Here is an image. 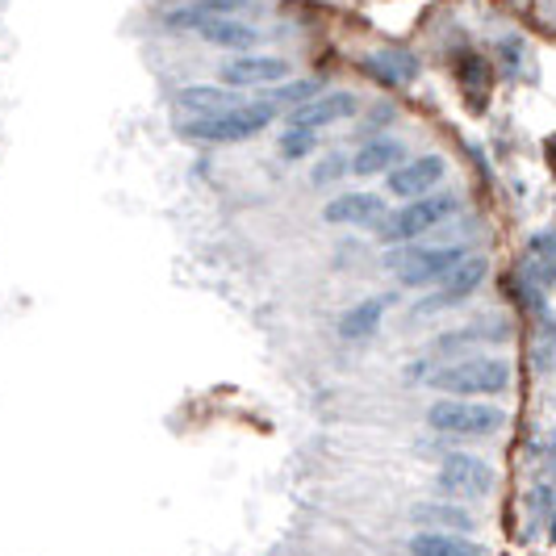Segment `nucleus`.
I'll return each mask as SVG.
<instances>
[{"mask_svg":"<svg viewBox=\"0 0 556 556\" xmlns=\"http://www.w3.org/2000/svg\"><path fill=\"white\" fill-rule=\"evenodd\" d=\"M381 214H386V201L377 193H343L327 201L323 210V218L334 226H372Z\"/></svg>","mask_w":556,"mask_h":556,"instance_id":"obj_11","label":"nucleus"},{"mask_svg":"<svg viewBox=\"0 0 556 556\" xmlns=\"http://www.w3.org/2000/svg\"><path fill=\"white\" fill-rule=\"evenodd\" d=\"M548 535H553V544H556V515H553V528H548Z\"/></svg>","mask_w":556,"mask_h":556,"instance_id":"obj_24","label":"nucleus"},{"mask_svg":"<svg viewBox=\"0 0 556 556\" xmlns=\"http://www.w3.org/2000/svg\"><path fill=\"white\" fill-rule=\"evenodd\" d=\"M243 97H239V88H214V84H189V88H180L176 92V105L180 110H189L193 117H205V113H223L230 105H239Z\"/></svg>","mask_w":556,"mask_h":556,"instance_id":"obj_12","label":"nucleus"},{"mask_svg":"<svg viewBox=\"0 0 556 556\" xmlns=\"http://www.w3.org/2000/svg\"><path fill=\"white\" fill-rule=\"evenodd\" d=\"M343 172H348V155H327V160L318 164V172H314V185H331Z\"/></svg>","mask_w":556,"mask_h":556,"instance_id":"obj_21","label":"nucleus"},{"mask_svg":"<svg viewBox=\"0 0 556 556\" xmlns=\"http://www.w3.org/2000/svg\"><path fill=\"white\" fill-rule=\"evenodd\" d=\"M431 427L435 431H447V435H494L502 427V410L498 406H485V402H460V397H452V402H435L431 410Z\"/></svg>","mask_w":556,"mask_h":556,"instance_id":"obj_5","label":"nucleus"},{"mask_svg":"<svg viewBox=\"0 0 556 556\" xmlns=\"http://www.w3.org/2000/svg\"><path fill=\"white\" fill-rule=\"evenodd\" d=\"M273 117H277V110L268 101H239V105H230L223 113L185 117L176 130H180V139H193V142H248L260 130H268Z\"/></svg>","mask_w":556,"mask_h":556,"instance_id":"obj_1","label":"nucleus"},{"mask_svg":"<svg viewBox=\"0 0 556 556\" xmlns=\"http://www.w3.org/2000/svg\"><path fill=\"white\" fill-rule=\"evenodd\" d=\"M226 88H268V84L289 80V63L277 55H255V51H239L218 67Z\"/></svg>","mask_w":556,"mask_h":556,"instance_id":"obj_6","label":"nucleus"},{"mask_svg":"<svg viewBox=\"0 0 556 556\" xmlns=\"http://www.w3.org/2000/svg\"><path fill=\"white\" fill-rule=\"evenodd\" d=\"M361 67L381 84H410L418 76V59L406 51H372L361 59Z\"/></svg>","mask_w":556,"mask_h":556,"instance_id":"obj_13","label":"nucleus"},{"mask_svg":"<svg viewBox=\"0 0 556 556\" xmlns=\"http://www.w3.org/2000/svg\"><path fill=\"white\" fill-rule=\"evenodd\" d=\"M440 485L447 494H460V498H481L494 485V469L473 460V456H447L444 469H440Z\"/></svg>","mask_w":556,"mask_h":556,"instance_id":"obj_9","label":"nucleus"},{"mask_svg":"<svg viewBox=\"0 0 556 556\" xmlns=\"http://www.w3.org/2000/svg\"><path fill=\"white\" fill-rule=\"evenodd\" d=\"M456 214V197L452 193H427V197H415V201H406L402 210H393V214H381L377 218V235L386 239V243H415L418 235H427V230H435L440 223H447Z\"/></svg>","mask_w":556,"mask_h":556,"instance_id":"obj_2","label":"nucleus"},{"mask_svg":"<svg viewBox=\"0 0 556 556\" xmlns=\"http://www.w3.org/2000/svg\"><path fill=\"white\" fill-rule=\"evenodd\" d=\"M201 9H214V13H230V9H243L248 0H197Z\"/></svg>","mask_w":556,"mask_h":556,"instance_id":"obj_22","label":"nucleus"},{"mask_svg":"<svg viewBox=\"0 0 556 556\" xmlns=\"http://www.w3.org/2000/svg\"><path fill=\"white\" fill-rule=\"evenodd\" d=\"M456 260H465V248H402L386 255V268H393L402 285H435Z\"/></svg>","mask_w":556,"mask_h":556,"instance_id":"obj_4","label":"nucleus"},{"mask_svg":"<svg viewBox=\"0 0 556 556\" xmlns=\"http://www.w3.org/2000/svg\"><path fill=\"white\" fill-rule=\"evenodd\" d=\"M444 176H447L444 155H418V160H410V164L390 167V193L415 201V197L431 193V189H435Z\"/></svg>","mask_w":556,"mask_h":556,"instance_id":"obj_7","label":"nucleus"},{"mask_svg":"<svg viewBox=\"0 0 556 556\" xmlns=\"http://www.w3.org/2000/svg\"><path fill=\"white\" fill-rule=\"evenodd\" d=\"M318 147V130H306V126H289L285 135H280V155L285 160H302Z\"/></svg>","mask_w":556,"mask_h":556,"instance_id":"obj_20","label":"nucleus"},{"mask_svg":"<svg viewBox=\"0 0 556 556\" xmlns=\"http://www.w3.org/2000/svg\"><path fill=\"white\" fill-rule=\"evenodd\" d=\"M415 519H422V523H444L447 531H469V528H473V519H469L465 510H456V506H418Z\"/></svg>","mask_w":556,"mask_h":556,"instance_id":"obj_19","label":"nucleus"},{"mask_svg":"<svg viewBox=\"0 0 556 556\" xmlns=\"http://www.w3.org/2000/svg\"><path fill=\"white\" fill-rule=\"evenodd\" d=\"M523 277H531L535 285H556V235L540 230V235L531 239Z\"/></svg>","mask_w":556,"mask_h":556,"instance_id":"obj_15","label":"nucleus"},{"mask_svg":"<svg viewBox=\"0 0 556 556\" xmlns=\"http://www.w3.org/2000/svg\"><path fill=\"white\" fill-rule=\"evenodd\" d=\"M548 160L556 164V139H548Z\"/></svg>","mask_w":556,"mask_h":556,"instance_id":"obj_23","label":"nucleus"},{"mask_svg":"<svg viewBox=\"0 0 556 556\" xmlns=\"http://www.w3.org/2000/svg\"><path fill=\"white\" fill-rule=\"evenodd\" d=\"M386 306H390V298H368V302H361L356 309H348V314L339 318V334H343V339H368V334L377 331Z\"/></svg>","mask_w":556,"mask_h":556,"instance_id":"obj_16","label":"nucleus"},{"mask_svg":"<svg viewBox=\"0 0 556 556\" xmlns=\"http://www.w3.org/2000/svg\"><path fill=\"white\" fill-rule=\"evenodd\" d=\"M406 160V147L397 139H368L356 151V160H352V172L356 176H377V172H390Z\"/></svg>","mask_w":556,"mask_h":556,"instance_id":"obj_14","label":"nucleus"},{"mask_svg":"<svg viewBox=\"0 0 556 556\" xmlns=\"http://www.w3.org/2000/svg\"><path fill=\"white\" fill-rule=\"evenodd\" d=\"M323 92V84L318 80H293V84H285L280 80V88H273V97H268V105L273 110H280V105H302V101H309V97H318Z\"/></svg>","mask_w":556,"mask_h":556,"instance_id":"obj_18","label":"nucleus"},{"mask_svg":"<svg viewBox=\"0 0 556 556\" xmlns=\"http://www.w3.org/2000/svg\"><path fill=\"white\" fill-rule=\"evenodd\" d=\"M481 280H485V260H481V255H465V260H456V264L447 268L444 289H440L431 302H422L418 314H431V309H440V306H456L460 298H469V293H473Z\"/></svg>","mask_w":556,"mask_h":556,"instance_id":"obj_10","label":"nucleus"},{"mask_svg":"<svg viewBox=\"0 0 556 556\" xmlns=\"http://www.w3.org/2000/svg\"><path fill=\"white\" fill-rule=\"evenodd\" d=\"M431 386L444 393H456V397H469V393H502L510 386V364L490 361V356L452 364V368H440V372H435Z\"/></svg>","mask_w":556,"mask_h":556,"instance_id":"obj_3","label":"nucleus"},{"mask_svg":"<svg viewBox=\"0 0 556 556\" xmlns=\"http://www.w3.org/2000/svg\"><path fill=\"white\" fill-rule=\"evenodd\" d=\"M410 553L415 556H477V548L469 540L452 535V531H427V535H415Z\"/></svg>","mask_w":556,"mask_h":556,"instance_id":"obj_17","label":"nucleus"},{"mask_svg":"<svg viewBox=\"0 0 556 556\" xmlns=\"http://www.w3.org/2000/svg\"><path fill=\"white\" fill-rule=\"evenodd\" d=\"M356 113V97L352 92H318L302 105H293L289 113V126H306V130H323L331 122H343Z\"/></svg>","mask_w":556,"mask_h":556,"instance_id":"obj_8","label":"nucleus"}]
</instances>
